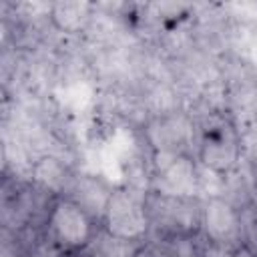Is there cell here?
Returning a JSON list of instances; mask_svg holds the SVG:
<instances>
[{
    "label": "cell",
    "mask_w": 257,
    "mask_h": 257,
    "mask_svg": "<svg viewBox=\"0 0 257 257\" xmlns=\"http://www.w3.org/2000/svg\"><path fill=\"white\" fill-rule=\"evenodd\" d=\"M106 233L126 241H139L149 225V211L145 199L135 189H116L110 193L104 211Z\"/></svg>",
    "instance_id": "cell-1"
},
{
    "label": "cell",
    "mask_w": 257,
    "mask_h": 257,
    "mask_svg": "<svg viewBox=\"0 0 257 257\" xmlns=\"http://www.w3.org/2000/svg\"><path fill=\"white\" fill-rule=\"evenodd\" d=\"M48 231L54 243L66 249H82L92 239V217L72 199H58L48 213Z\"/></svg>",
    "instance_id": "cell-2"
},
{
    "label": "cell",
    "mask_w": 257,
    "mask_h": 257,
    "mask_svg": "<svg viewBox=\"0 0 257 257\" xmlns=\"http://www.w3.org/2000/svg\"><path fill=\"white\" fill-rule=\"evenodd\" d=\"M155 183L163 197H195L197 165L185 153H155Z\"/></svg>",
    "instance_id": "cell-3"
},
{
    "label": "cell",
    "mask_w": 257,
    "mask_h": 257,
    "mask_svg": "<svg viewBox=\"0 0 257 257\" xmlns=\"http://www.w3.org/2000/svg\"><path fill=\"white\" fill-rule=\"evenodd\" d=\"M241 157V145L237 135L225 126V124H215L205 128L201 147H199V161L203 167L219 173V175H229Z\"/></svg>",
    "instance_id": "cell-4"
},
{
    "label": "cell",
    "mask_w": 257,
    "mask_h": 257,
    "mask_svg": "<svg viewBox=\"0 0 257 257\" xmlns=\"http://www.w3.org/2000/svg\"><path fill=\"white\" fill-rule=\"evenodd\" d=\"M201 227L207 241L231 245L241 237V215L225 197H211L201 209Z\"/></svg>",
    "instance_id": "cell-5"
},
{
    "label": "cell",
    "mask_w": 257,
    "mask_h": 257,
    "mask_svg": "<svg viewBox=\"0 0 257 257\" xmlns=\"http://www.w3.org/2000/svg\"><path fill=\"white\" fill-rule=\"evenodd\" d=\"M68 193H70L68 199H72L78 207H82L90 217L102 219L112 189H108V185L96 175H80L72 179Z\"/></svg>",
    "instance_id": "cell-6"
},
{
    "label": "cell",
    "mask_w": 257,
    "mask_h": 257,
    "mask_svg": "<svg viewBox=\"0 0 257 257\" xmlns=\"http://www.w3.org/2000/svg\"><path fill=\"white\" fill-rule=\"evenodd\" d=\"M52 24L66 34H76L92 20V4L88 2H56L50 4Z\"/></svg>",
    "instance_id": "cell-7"
},
{
    "label": "cell",
    "mask_w": 257,
    "mask_h": 257,
    "mask_svg": "<svg viewBox=\"0 0 257 257\" xmlns=\"http://www.w3.org/2000/svg\"><path fill=\"white\" fill-rule=\"evenodd\" d=\"M32 179L36 181L38 187L50 193L58 191H68L72 179L66 173V167L60 163V159L52 155H42L34 165H32Z\"/></svg>",
    "instance_id": "cell-8"
},
{
    "label": "cell",
    "mask_w": 257,
    "mask_h": 257,
    "mask_svg": "<svg viewBox=\"0 0 257 257\" xmlns=\"http://www.w3.org/2000/svg\"><path fill=\"white\" fill-rule=\"evenodd\" d=\"M231 255H233V247H231V245L207 241V245L199 251L197 257H231Z\"/></svg>",
    "instance_id": "cell-9"
},
{
    "label": "cell",
    "mask_w": 257,
    "mask_h": 257,
    "mask_svg": "<svg viewBox=\"0 0 257 257\" xmlns=\"http://www.w3.org/2000/svg\"><path fill=\"white\" fill-rule=\"evenodd\" d=\"M231 257H257V253H255L253 249H249L245 243H243V245L239 243V245L233 247V255H231Z\"/></svg>",
    "instance_id": "cell-10"
}]
</instances>
